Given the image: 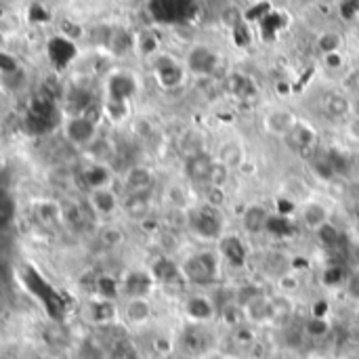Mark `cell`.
Masks as SVG:
<instances>
[{"mask_svg": "<svg viewBox=\"0 0 359 359\" xmlns=\"http://www.w3.org/2000/svg\"><path fill=\"white\" fill-rule=\"evenodd\" d=\"M32 215L36 217V221H40L44 227H55L61 221V202H53V200H34L29 204Z\"/></svg>", "mask_w": 359, "mask_h": 359, "instance_id": "cell-15", "label": "cell"}, {"mask_svg": "<svg viewBox=\"0 0 359 359\" xmlns=\"http://www.w3.org/2000/svg\"><path fill=\"white\" fill-rule=\"evenodd\" d=\"M116 316H118V309H116L111 299L97 297L95 301L88 303V318H90V322H95L99 326L111 324L116 320Z\"/></svg>", "mask_w": 359, "mask_h": 359, "instance_id": "cell-19", "label": "cell"}, {"mask_svg": "<svg viewBox=\"0 0 359 359\" xmlns=\"http://www.w3.org/2000/svg\"><path fill=\"white\" fill-rule=\"evenodd\" d=\"M217 65V57L208 46H194L187 55V67L191 74L208 78L215 72Z\"/></svg>", "mask_w": 359, "mask_h": 359, "instance_id": "cell-11", "label": "cell"}, {"mask_svg": "<svg viewBox=\"0 0 359 359\" xmlns=\"http://www.w3.org/2000/svg\"><path fill=\"white\" fill-rule=\"evenodd\" d=\"M343 88L347 95H351L353 99L359 97V69H351L345 78H343Z\"/></svg>", "mask_w": 359, "mask_h": 359, "instance_id": "cell-37", "label": "cell"}, {"mask_svg": "<svg viewBox=\"0 0 359 359\" xmlns=\"http://www.w3.org/2000/svg\"><path fill=\"white\" fill-rule=\"evenodd\" d=\"M316 46H318L320 55L339 53V50H343V46H345V38H343V34L337 32V29H326V32H322V34L318 36Z\"/></svg>", "mask_w": 359, "mask_h": 359, "instance_id": "cell-25", "label": "cell"}, {"mask_svg": "<svg viewBox=\"0 0 359 359\" xmlns=\"http://www.w3.org/2000/svg\"><path fill=\"white\" fill-rule=\"evenodd\" d=\"M135 93V82L126 74H114L107 82V95L111 101H128Z\"/></svg>", "mask_w": 359, "mask_h": 359, "instance_id": "cell-21", "label": "cell"}, {"mask_svg": "<svg viewBox=\"0 0 359 359\" xmlns=\"http://www.w3.org/2000/svg\"><path fill=\"white\" fill-rule=\"evenodd\" d=\"M130 219L143 221L149 217L151 210V198L149 196H124L122 206H120Z\"/></svg>", "mask_w": 359, "mask_h": 359, "instance_id": "cell-23", "label": "cell"}, {"mask_svg": "<svg viewBox=\"0 0 359 359\" xmlns=\"http://www.w3.org/2000/svg\"><path fill=\"white\" fill-rule=\"evenodd\" d=\"M179 151H181L183 158H191V156H196V154L206 151V149H204V137H202V133H198V130H187V133L181 137V141H179Z\"/></svg>", "mask_w": 359, "mask_h": 359, "instance_id": "cell-29", "label": "cell"}, {"mask_svg": "<svg viewBox=\"0 0 359 359\" xmlns=\"http://www.w3.org/2000/svg\"><path fill=\"white\" fill-rule=\"evenodd\" d=\"M166 200L168 204L172 206V210H183L187 206V196H185V189L179 187V185H172L168 191H166Z\"/></svg>", "mask_w": 359, "mask_h": 359, "instance_id": "cell-35", "label": "cell"}, {"mask_svg": "<svg viewBox=\"0 0 359 359\" xmlns=\"http://www.w3.org/2000/svg\"><path fill=\"white\" fill-rule=\"evenodd\" d=\"M187 225L196 236L206 238V240H215L221 236V229H223L221 210H215L210 206L189 210L187 212Z\"/></svg>", "mask_w": 359, "mask_h": 359, "instance_id": "cell-3", "label": "cell"}, {"mask_svg": "<svg viewBox=\"0 0 359 359\" xmlns=\"http://www.w3.org/2000/svg\"><path fill=\"white\" fill-rule=\"evenodd\" d=\"M297 126V118L292 111L288 109H273L265 116V128L267 133L271 135H278V137H286L292 128Z\"/></svg>", "mask_w": 359, "mask_h": 359, "instance_id": "cell-16", "label": "cell"}, {"mask_svg": "<svg viewBox=\"0 0 359 359\" xmlns=\"http://www.w3.org/2000/svg\"><path fill=\"white\" fill-rule=\"evenodd\" d=\"M355 318H358V322H359V303H358V309H355Z\"/></svg>", "mask_w": 359, "mask_h": 359, "instance_id": "cell-45", "label": "cell"}, {"mask_svg": "<svg viewBox=\"0 0 359 359\" xmlns=\"http://www.w3.org/2000/svg\"><path fill=\"white\" fill-rule=\"evenodd\" d=\"M97 294L99 297H103V299H116V294H118V284H116V280H111V278H107V276H103V278H99L97 280Z\"/></svg>", "mask_w": 359, "mask_h": 359, "instance_id": "cell-36", "label": "cell"}, {"mask_svg": "<svg viewBox=\"0 0 359 359\" xmlns=\"http://www.w3.org/2000/svg\"><path fill=\"white\" fill-rule=\"evenodd\" d=\"M124 2H133V0H124Z\"/></svg>", "mask_w": 359, "mask_h": 359, "instance_id": "cell-46", "label": "cell"}, {"mask_svg": "<svg viewBox=\"0 0 359 359\" xmlns=\"http://www.w3.org/2000/svg\"><path fill=\"white\" fill-rule=\"evenodd\" d=\"M8 278H11V269H8V265L0 259V282L6 286V282H8Z\"/></svg>", "mask_w": 359, "mask_h": 359, "instance_id": "cell-40", "label": "cell"}, {"mask_svg": "<svg viewBox=\"0 0 359 359\" xmlns=\"http://www.w3.org/2000/svg\"><path fill=\"white\" fill-rule=\"evenodd\" d=\"M2 44H4V36H2V32H0V48H2Z\"/></svg>", "mask_w": 359, "mask_h": 359, "instance_id": "cell-43", "label": "cell"}, {"mask_svg": "<svg viewBox=\"0 0 359 359\" xmlns=\"http://www.w3.org/2000/svg\"><path fill=\"white\" fill-rule=\"evenodd\" d=\"M330 332V326H328V320L322 318V316H313L305 322V334L311 337V339H322Z\"/></svg>", "mask_w": 359, "mask_h": 359, "instance_id": "cell-32", "label": "cell"}, {"mask_svg": "<svg viewBox=\"0 0 359 359\" xmlns=\"http://www.w3.org/2000/svg\"><path fill=\"white\" fill-rule=\"evenodd\" d=\"M242 311H244L246 324H252V326L271 324V297L259 292L242 305Z\"/></svg>", "mask_w": 359, "mask_h": 359, "instance_id": "cell-7", "label": "cell"}, {"mask_svg": "<svg viewBox=\"0 0 359 359\" xmlns=\"http://www.w3.org/2000/svg\"><path fill=\"white\" fill-rule=\"evenodd\" d=\"M351 116L355 118V122H359V97L351 99Z\"/></svg>", "mask_w": 359, "mask_h": 359, "instance_id": "cell-41", "label": "cell"}, {"mask_svg": "<svg viewBox=\"0 0 359 359\" xmlns=\"http://www.w3.org/2000/svg\"><path fill=\"white\" fill-rule=\"evenodd\" d=\"M80 179L86 185V189H101L111 187V170L103 162H90L80 168Z\"/></svg>", "mask_w": 359, "mask_h": 359, "instance_id": "cell-13", "label": "cell"}, {"mask_svg": "<svg viewBox=\"0 0 359 359\" xmlns=\"http://www.w3.org/2000/svg\"><path fill=\"white\" fill-rule=\"evenodd\" d=\"M2 292H4V284L0 282V297H2Z\"/></svg>", "mask_w": 359, "mask_h": 359, "instance_id": "cell-44", "label": "cell"}, {"mask_svg": "<svg viewBox=\"0 0 359 359\" xmlns=\"http://www.w3.org/2000/svg\"><path fill=\"white\" fill-rule=\"evenodd\" d=\"M156 284V280L151 278L149 271H141V269H135V271H128L122 280V292L128 297V299H135V297H147L151 292V286Z\"/></svg>", "mask_w": 359, "mask_h": 359, "instance_id": "cell-9", "label": "cell"}, {"mask_svg": "<svg viewBox=\"0 0 359 359\" xmlns=\"http://www.w3.org/2000/svg\"><path fill=\"white\" fill-rule=\"evenodd\" d=\"M204 200L206 206L215 208V210H223L227 204V194L225 187H217V185H204Z\"/></svg>", "mask_w": 359, "mask_h": 359, "instance_id": "cell-30", "label": "cell"}, {"mask_svg": "<svg viewBox=\"0 0 359 359\" xmlns=\"http://www.w3.org/2000/svg\"><path fill=\"white\" fill-rule=\"evenodd\" d=\"M322 109L328 118L345 120L351 116V97L343 90H330L322 99Z\"/></svg>", "mask_w": 359, "mask_h": 359, "instance_id": "cell-12", "label": "cell"}, {"mask_svg": "<svg viewBox=\"0 0 359 359\" xmlns=\"http://www.w3.org/2000/svg\"><path fill=\"white\" fill-rule=\"evenodd\" d=\"M303 223H305V227H309L311 231H320L324 225H328V208L324 206V204H320V202H309V204H305V208H303Z\"/></svg>", "mask_w": 359, "mask_h": 359, "instance_id": "cell-24", "label": "cell"}, {"mask_svg": "<svg viewBox=\"0 0 359 359\" xmlns=\"http://www.w3.org/2000/svg\"><path fill=\"white\" fill-rule=\"evenodd\" d=\"M229 175H231V168H227L223 162H219L215 158V164L210 168V175H208V183L206 185H217V187H225L227 181H229Z\"/></svg>", "mask_w": 359, "mask_h": 359, "instance_id": "cell-34", "label": "cell"}, {"mask_svg": "<svg viewBox=\"0 0 359 359\" xmlns=\"http://www.w3.org/2000/svg\"><path fill=\"white\" fill-rule=\"evenodd\" d=\"M294 305L288 294H276L271 297V324H284L292 318Z\"/></svg>", "mask_w": 359, "mask_h": 359, "instance_id": "cell-26", "label": "cell"}, {"mask_svg": "<svg viewBox=\"0 0 359 359\" xmlns=\"http://www.w3.org/2000/svg\"><path fill=\"white\" fill-rule=\"evenodd\" d=\"M124 196H151L156 187V175L151 168L133 164L124 172Z\"/></svg>", "mask_w": 359, "mask_h": 359, "instance_id": "cell-4", "label": "cell"}, {"mask_svg": "<svg viewBox=\"0 0 359 359\" xmlns=\"http://www.w3.org/2000/svg\"><path fill=\"white\" fill-rule=\"evenodd\" d=\"M86 219H88V215L84 212L82 204L72 202V200L61 202V221H63V225H65L67 229H72V231L84 229Z\"/></svg>", "mask_w": 359, "mask_h": 359, "instance_id": "cell-20", "label": "cell"}, {"mask_svg": "<svg viewBox=\"0 0 359 359\" xmlns=\"http://www.w3.org/2000/svg\"><path fill=\"white\" fill-rule=\"evenodd\" d=\"M154 72H156L160 86L164 88H175L183 82V67L172 57H166V55L158 57L154 63Z\"/></svg>", "mask_w": 359, "mask_h": 359, "instance_id": "cell-8", "label": "cell"}, {"mask_svg": "<svg viewBox=\"0 0 359 359\" xmlns=\"http://www.w3.org/2000/svg\"><path fill=\"white\" fill-rule=\"evenodd\" d=\"M219 162H223L227 168H238L244 164V145L231 141V143H225L221 149H219V156H217Z\"/></svg>", "mask_w": 359, "mask_h": 359, "instance_id": "cell-28", "label": "cell"}, {"mask_svg": "<svg viewBox=\"0 0 359 359\" xmlns=\"http://www.w3.org/2000/svg\"><path fill=\"white\" fill-rule=\"evenodd\" d=\"M217 305L212 303V299L202 297V294H194L185 301V313L194 324H206L217 316Z\"/></svg>", "mask_w": 359, "mask_h": 359, "instance_id": "cell-10", "label": "cell"}, {"mask_svg": "<svg viewBox=\"0 0 359 359\" xmlns=\"http://www.w3.org/2000/svg\"><path fill=\"white\" fill-rule=\"evenodd\" d=\"M219 259L212 252H196L181 265L183 280L194 286H210L219 280Z\"/></svg>", "mask_w": 359, "mask_h": 359, "instance_id": "cell-1", "label": "cell"}, {"mask_svg": "<svg viewBox=\"0 0 359 359\" xmlns=\"http://www.w3.org/2000/svg\"><path fill=\"white\" fill-rule=\"evenodd\" d=\"M15 221V200L11 194L0 191V231Z\"/></svg>", "mask_w": 359, "mask_h": 359, "instance_id": "cell-31", "label": "cell"}, {"mask_svg": "<svg viewBox=\"0 0 359 359\" xmlns=\"http://www.w3.org/2000/svg\"><path fill=\"white\" fill-rule=\"evenodd\" d=\"M122 206L118 194L111 187H101V189H90L86 196V208L90 210V215L99 217V219H109L118 212V208Z\"/></svg>", "mask_w": 359, "mask_h": 359, "instance_id": "cell-5", "label": "cell"}, {"mask_svg": "<svg viewBox=\"0 0 359 359\" xmlns=\"http://www.w3.org/2000/svg\"><path fill=\"white\" fill-rule=\"evenodd\" d=\"M208 341V337H206V332L202 330V328H198V326H194V328H189L185 334H183V339H181V345L189 351V353H204L208 347H210V343H206Z\"/></svg>", "mask_w": 359, "mask_h": 359, "instance_id": "cell-27", "label": "cell"}, {"mask_svg": "<svg viewBox=\"0 0 359 359\" xmlns=\"http://www.w3.org/2000/svg\"><path fill=\"white\" fill-rule=\"evenodd\" d=\"M215 164V156H210L208 151H202V154H196L191 158H185V164H183V175L189 183H196V185H206L208 183V175H210V168Z\"/></svg>", "mask_w": 359, "mask_h": 359, "instance_id": "cell-6", "label": "cell"}, {"mask_svg": "<svg viewBox=\"0 0 359 359\" xmlns=\"http://www.w3.org/2000/svg\"><path fill=\"white\" fill-rule=\"evenodd\" d=\"M284 141L288 143L290 149H294L299 154L301 149H305L309 145H316V130L311 126H307V124L297 122V126L284 137Z\"/></svg>", "mask_w": 359, "mask_h": 359, "instance_id": "cell-22", "label": "cell"}, {"mask_svg": "<svg viewBox=\"0 0 359 359\" xmlns=\"http://www.w3.org/2000/svg\"><path fill=\"white\" fill-rule=\"evenodd\" d=\"M109 359H141L139 351L135 349V345L126 339H120L114 343L111 351H109Z\"/></svg>", "mask_w": 359, "mask_h": 359, "instance_id": "cell-33", "label": "cell"}, {"mask_svg": "<svg viewBox=\"0 0 359 359\" xmlns=\"http://www.w3.org/2000/svg\"><path fill=\"white\" fill-rule=\"evenodd\" d=\"M97 124L93 118L84 114H69V118L63 122V139L72 147H88L97 141Z\"/></svg>", "mask_w": 359, "mask_h": 359, "instance_id": "cell-2", "label": "cell"}, {"mask_svg": "<svg viewBox=\"0 0 359 359\" xmlns=\"http://www.w3.org/2000/svg\"><path fill=\"white\" fill-rule=\"evenodd\" d=\"M345 292H347L349 299H353V301L359 303V269L351 271L347 276V280H345Z\"/></svg>", "mask_w": 359, "mask_h": 359, "instance_id": "cell-38", "label": "cell"}, {"mask_svg": "<svg viewBox=\"0 0 359 359\" xmlns=\"http://www.w3.org/2000/svg\"><path fill=\"white\" fill-rule=\"evenodd\" d=\"M322 59H324V65H326L328 69H341V67L345 65V55H343V50L330 53V55H322Z\"/></svg>", "mask_w": 359, "mask_h": 359, "instance_id": "cell-39", "label": "cell"}, {"mask_svg": "<svg viewBox=\"0 0 359 359\" xmlns=\"http://www.w3.org/2000/svg\"><path fill=\"white\" fill-rule=\"evenodd\" d=\"M151 303L147 301V297H135V299H128L126 305H124V318L128 324L133 326H143L151 320Z\"/></svg>", "mask_w": 359, "mask_h": 359, "instance_id": "cell-17", "label": "cell"}, {"mask_svg": "<svg viewBox=\"0 0 359 359\" xmlns=\"http://www.w3.org/2000/svg\"><path fill=\"white\" fill-rule=\"evenodd\" d=\"M4 168H6V160H4V154L0 151V172H2Z\"/></svg>", "mask_w": 359, "mask_h": 359, "instance_id": "cell-42", "label": "cell"}, {"mask_svg": "<svg viewBox=\"0 0 359 359\" xmlns=\"http://www.w3.org/2000/svg\"><path fill=\"white\" fill-rule=\"evenodd\" d=\"M149 273H151V278H154L156 282H160V284L185 282V280H183V273H181V265L172 263V261L166 259V257H160V259L151 265Z\"/></svg>", "mask_w": 359, "mask_h": 359, "instance_id": "cell-18", "label": "cell"}, {"mask_svg": "<svg viewBox=\"0 0 359 359\" xmlns=\"http://www.w3.org/2000/svg\"><path fill=\"white\" fill-rule=\"evenodd\" d=\"M0 359H13V358H0Z\"/></svg>", "mask_w": 359, "mask_h": 359, "instance_id": "cell-47", "label": "cell"}, {"mask_svg": "<svg viewBox=\"0 0 359 359\" xmlns=\"http://www.w3.org/2000/svg\"><path fill=\"white\" fill-rule=\"evenodd\" d=\"M269 221H271V212L263 204H250L242 212V227L252 236L263 233L269 227Z\"/></svg>", "mask_w": 359, "mask_h": 359, "instance_id": "cell-14", "label": "cell"}]
</instances>
